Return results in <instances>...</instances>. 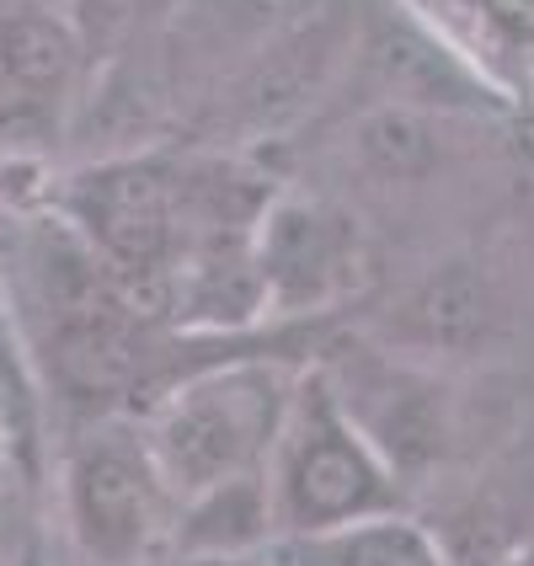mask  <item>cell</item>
<instances>
[{"mask_svg": "<svg viewBox=\"0 0 534 566\" xmlns=\"http://www.w3.org/2000/svg\"><path fill=\"white\" fill-rule=\"evenodd\" d=\"M86 38L64 0H0V156H49L75 128Z\"/></svg>", "mask_w": 534, "mask_h": 566, "instance_id": "obj_5", "label": "cell"}, {"mask_svg": "<svg viewBox=\"0 0 534 566\" xmlns=\"http://www.w3.org/2000/svg\"><path fill=\"white\" fill-rule=\"evenodd\" d=\"M347 156L358 166V177H369L379 188H417L443 160L439 113H428L417 102L379 96L375 107H364L347 128Z\"/></svg>", "mask_w": 534, "mask_h": 566, "instance_id": "obj_13", "label": "cell"}, {"mask_svg": "<svg viewBox=\"0 0 534 566\" xmlns=\"http://www.w3.org/2000/svg\"><path fill=\"white\" fill-rule=\"evenodd\" d=\"M486 28L513 49H534V0H465Z\"/></svg>", "mask_w": 534, "mask_h": 566, "instance_id": "obj_15", "label": "cell"}, {"mask_svg": "<svg viewBox=\"0 0 534 566\" xmlns=\"http://www.w3.org/2000/svg\"><path fill=\"white\" fill-rule=\"evenodd\" d=\"M75 28L86 38V54H124L128 43L150 38L160 22H171L182 11V0H64Z\"/></svg>", "mask_w": 534, "mask_h": 566, "instance_id": "obj_14", "label": "cell"}, {"mask_svg": "<svg viewBox=\"0 0 534 566\" xmlns=\"http://www.w3.org/2000/svg\"><path fill=\"white\" fill-rule=\"evenodd\" d=\"M498 566H534V539H530V545H519V551H507Z\"/></svg>", "mask_w": 534, "mask_h": 566, "instance_id": "obj_17", "label": "cell"}, {"mask_svg": "<svg viewBox=\"0 0 534 566\" xmlns=\"http://www.w3.org/2000/svg\"><path fill=\"white\" fill-rule=\"evenodd\" d=\"M54 209L92 241L139 311L166 305L171 268L192 235V192L177 160L156 150L92 156L60 182Z\"/></svg>", "mask_w": 534, "mask_h": 566, "instance_id": "obj_1", "label": "cell"}, {"mask_svg": "<svg viewBox=\"0 0 534 566\" xmlns=\"http://www.w3.org/2000/svg\"><path fill=\"white\" fill-rule=\"evenodd\" d=\"M289 396H294V375H283L279 364H256V358L220 364V369H203V375L171 385L156 401V411L139 422L160 481L171 486V503L214 481H230V475L268 471Z\"/></svg>", "mask_w": 534, "mask_h": 566, "instance_id": "obj_3", "label": "cell"}, {"mask_svg": "<svg viewBox=\"0 0 534 566\" xmlns=\"http://www.w3.org/2000/svg\"><path fill=\"white\" fill-rule=\"evenodd\" d=\"M171 551H203V556H268L279 545V513L268 492V471L230 475L192 497L171 503L166 524Z\"/></svg>", "mask_w": 534, "mask_h": 566, "instance_id": "obj_10", "label": "cell"}, {"mask_svg": "<svg viewBox=\"0 0 534 566\" xmlns=\"http://www.w3.org/2000/svg\"><path fill=\"white\" fill-rule=\"evenodd\" d=\"M262 315L305 321L332 311L364 279V224L332 198L311 192H273L252 230Z\"/></svg>", "mask_w": 534, "mask_h": 566, "instance_id": "obj_7", "label": "cell"}, {"mask_svg": "<svg viewBox=\"0 0 534 566\" xmlns=\"http://www.w3.org/2000/svg\"><path fill=\"white\" fill-rule=\"evenodd\" d=\"M358 43L364 70H375L390 102H417L428 113L492 102V81L407 0H390L375 22H358Z\"/></svg>", "mask_w": 534, "mask_h": 566, "instance_id": "obj_9", "label": "cell"}, {"mask_svg": "<svg viewBox=\"0 0 534 566\" xmlns=\"http://www.w3.org/2000/svg\"><path fill=\"white\" fill-rule=\"evenodd\" d=\"M358 43V22L337 0H326L305 22L268 38L256 54L230 70V118L235 128H283L311 107L332 70Z\"/></svg>", "mask_w": 534, "mask_h": 566, "instance_id": "obj_8", "label": "cell"}, {"mask_svg": "<svg viewBox=\"0 0 534 566\" xmlns=\"http://www.w3.org/2000/svg\"><path fill=\"white\" fill-rule=\"evenodd\" d=\"M145 566H273V556H203V551H171V545H160Z\"/></svg>", "mask_w": 534, "mask_h": 566, "instance_id": "obj_16", "label": "cell"}, {"mask_svg": "<svg viewBox=\"0 0 534 566\" xmlns=\"http://www.w3.org/2000/svg\"><path fill=\"white\" fill-rule=\"evenodd\" d=\"M268 556L273 566H454L439 530H428L407 507L364 513L321 535H289Z\"/></svg>", "mask_w": 534, "mask_h": 566, "instance_id": "obj_11", "label": "cell"}, {"mask_svg": "<svg viewBox=\"0 0 534 566\" xmlns=\"http://www.w3.org/2000/svg\"><path fill=\"white\" fill-rule=\"evenodd\" d=\"M337 390L343 411L364 428L379 460L396 471L401 486L433 475L454 449V401L422 358L401 347H343L315 364Z\"/></svg>", "mask_w": 534, "mask_h": 566, "instance_id": "obj_6", "label": "cell"}, {"mask_svg": "<svg viewBox=\"0 0 534 566\" xmlns=\"http://www.w3.org/2000/svg\"><path fill=\"white\" fill-rule=\"evenodd\" d=\"M171 486L145 428L96 422L64 460V530L92 566H145L166 545Z\"/></svg>", "mask_w": 534, "mask_h": 566, "instance_id": "obj_4", "label": "cell"}, {"mask_svg": "<svg viewBox=\"0 0 534 566\" xmlns=\"http://www.w3.org/2000/svg\"><path fill=\"white\" fill-rule=\"evenodd\" d=\"M498 311H492V289L471 262H443L417 283L401 305V353H475L492 337Z\"/></svg>", "mask_w": 534, "mask_h": 566, "instance_id": "obj_12", "label": "cell"}, {"mask_svg": "<svg viewBox=\"0 0 534 566\" xmlns=\"http://www.w3.org/2000/svg\"><path fill=\"white\" fill-rule=\"evenodd\" d=\"M268 492L279 513V539L321 535L364 513L401 507L407 497V486L343 411L337 390L315 364L294 369V396L283 411L279 443L268 454Z\"/></svg>", "mask_w": 534, "mask_h": 566, "instance_id": "obj_2", "label": "cell"}]
</instances>
